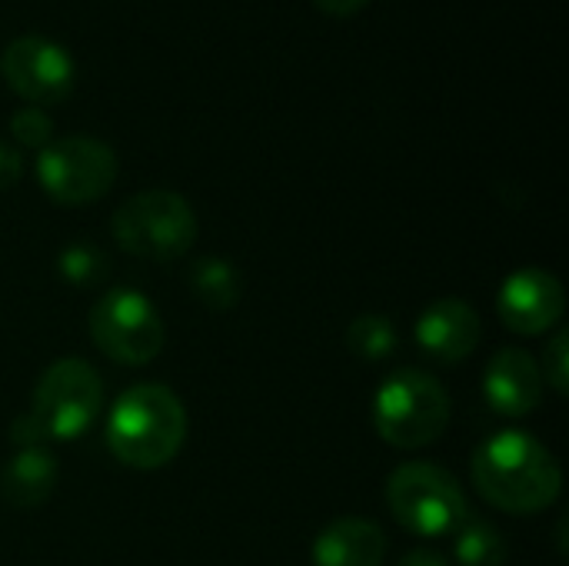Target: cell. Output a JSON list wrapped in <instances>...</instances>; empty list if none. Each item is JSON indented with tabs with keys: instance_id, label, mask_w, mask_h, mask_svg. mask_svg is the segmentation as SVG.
Returning a JSON list of instances; mask_svg holds the SVG:
<instances>
[{
	"instance_id": "6da1fadb",
	"label": "cell",
	"mask_w": 569,
	"mask_h": 566,
	"mask_svg": "<svg viewBox=\"0 0 569 566\" xmlns=\"http://www.w3.org/2000/svg\"><path fill=\"white\" fill-rule=\"evenodd\" d=\"M477 494L517 517L550 510L563 494V470L553 450L527 430H500L487 437L470 460Z\"/></svg>"
},
{
	"instance_id": "7a4b0ae2",
	"label": "cell",
	"mask_w": 569,
	"mask_h": 566,
	"mask_svg": "<svg viewBox=\"0 0 569 566\" xmlns=\"http://www.w3.org/2000/svg\"><path fill=\"white\" fill-rule=\"evenodd\" d=\"M187 440V407L163 384L127 387L107 417L113 457L133 470L167 467Z\"/></svg>"
},
{
	"instance_id": "3957f363",
	"label": "cell",
	"mask_w": 569,
	"mask_h": 566,
	"mask_svg": "<svg viewBox=\"0 0 569 566\" xmlns=\"http://www.w3.org/2000/svg\"><path fill=\"white\" fill-rule=\"evenodd\" d=\"M453 417L447 387L427 370H397L373 394V430L397 450L437 444Z\"/></svg>"
},
{
	"instance_id": "277c9868",
	"label": "cell",
	"mask_w": 569,
	"mask_h": 566,
	"mask_svg": "<svg viewBox=\"0 0 569 566\" xmlns=\"http://www.w3.org/2000/svg\"><path fill=\"white\" fill-rule=\"evenodd\" d=\"M113 240L130 257L150 264L180 260L197 240V214L177 190H143L113 214Z\"/></svg>"
},
{
	"instance_id": "5b68a950",
	"label": "cell",
	"mask_w": 569,
	"mask_h": 566,
	"mask_svg": "<svg viewBox=\"0 0 569 566\" xmlns=\"http://www.w3.org/2000/svg\"><path fill=\"white\" fill-rule=\"evenodd\" d=\"M387 507L407 534L423 540L450 537L470 517V500L460 480L450 470L427 460L400 464L390 474Z\"/></svg>"
},
{
	"instance_id": "8992f818",
	"label": "cell",
	"mask_w": 569,
	"mask_h": 566,
	"mask_svg": "<svg viewBox=\"0 0 569 566\" xmlns=\"http://www.w3.org/2000/svg\"><path fill=\"white\" fill-rule=\"evenodd\" d=\"M87 334L93 347L123 367H143L157 360L167 344V327L160 310L130 287L107 290L87 314Z\"/></svg>"
},
{
	"instance_id": "52a82bcc",
	"label": "cell",
	"mask_w": 569,
	"mask_h": 566,
	"mask_svg": "<svg viewBox=\"0 0 569 566\" xmlns=\"http://www.w3.org/2000/svg\"><path fill=\"white\" fill-rule=\"evenodd\" d=\"M100 407H103L100 374L87 360L63 357L40 374L27 414L37 420L47 440H77L90 430Z\"/></svg>"
},
{
	"instance_id": "ba28073f",
	"label": "cell",
	"mask_w": 569,
	"mask_h": 566,
	"mask_svg": "<svg viewBox=\"0 0 569 566\" xmlns=\"http://www.w3.org/2000/svg\"><path fill=\"white\" fill-rule=\"evenodd\" d=\"M37 180L53 203L80 207L100 200L117 180V153L97 137H63L50 140L37 153Z\"/></svg>"
},
{
	"instance_id": "9c48e42d",
	"label": "cell",
	"mask_w": 569,
	"mask_h": 566,
	"mask_svg": "<svg viewBox=\"0 0 569 566\" xmlns=\"http://www.w3.org/2000/svg\"><path fill=\"white\" fill-rule=\"evenodd\" d=\"M0 73L17 97H23L30 107L40 110L63 103L73 93V80H77L70 53L50 37H37V33L13 37L3 47Z\"/></svg>"
},
{
	"instance_id": "30bf717a",
	"label": "cell",
	"mask_w": 569,
	"mask_h": 566,
	"mask_svg": "<svg viewBox=\"0 0 569 566\" xmlns=\"http://www.w3.org/2000/svg\"><path fill=\"white\" fill-rule=\"evenodd\" d=\"M563 310H567L563 284L543 267L513 270L497 294L500 324L520 337H540L553 330L563 320Z\"/></svg>"
},
{
	"instance_id": "8fae6325",
	"label": "cell",
	"mask_w": 569,
	"mask_h": 566,
	"mask_svg": "<svg viewBox=\"0 0 569 566\" xmlns=\"http://www.w3.org/2000/svg\"><path fill=\"white\" fill-rule=\"evenodd\" d=\"M483 337V320L473 304L460 297H440L417 317V344L437 364H463Z\"/></svg>"
},
{
	"instance_id": "7c38bea8",
	"label": "cell",
	"mask_w": 569,
	"mask_h": 566,
	"mask_svg": "<svg viewBox=\"0 0 569 566\" xmlns=\"http://www.w3.org/2000/svg\"><path fill=\"white\" fill-rule=\"evenodd\" d=\"M483 397L500 417H530L543 400V377L533 354L520 347H500L487 364Z\"/></svg>"
},
{
	"instance_id": "4fadbf2b",
	"label": "cell",
	"mask_w": 569,
	"mask_h": 566,
	"mask_svg": "<svg viewBox=\"0 0 569 566\" xmlns=\"http://www.w3.org/2000/svg\"><path fill=\"white\" fill-rule=\"evenodd\" d=\"M387 534L363 517H340L313 540V566H383Z\"/></svg>"
},
{
	"instance_id": "5bb4252c",
	"label": "cell",
	"mask_w": 569,
	"mask_h": 566,
	"mask_svg": "<svg viewBox=\"0 0 569 566\" xmlns=\"http://www.w3.org/2000/svg\"><path fill=\"white\" fill-rule=\"evenodd\" d=\"M57 474V457L47 447H23L0 470V497L17 510H33L50 500Z\"/></svg>"
},
{
	"instance_id": "9a60e30c",
	"label": "cell",
	"mask_w": 569,
	"mask_h": 566,
	"mask_svg": "<svg viewBox=\"0 0 569 566\" xmlns=\"http://www.w3.org/2000/svg\"><path fill=\"white\" fill-rule=\"evenodd\" d=\"M453 557L460 566H503L510 560V544L503 530L483 517H467L453 534Z\"/></svg>"
},
{
	"instance_id": "2e32d148",
	"label": "cell",
	"mask_w": 569,
	"mask_h": 566,
	"mask_svg": "<svg viewBox=\"0 0 569 566\" xmlns=\"http://www.w3.org/2000/svg\"><path fill=\"white\" fill-rule=\"evenodd\" d=\"M190 287H193L197 300L210 310H230V307H237V300L243 294L240 270L223 257L197 260V267L190 274Z\"/></svg>"
},
{
	"instance_id": "e0dca14e",
	"label": "cell",
	"mask_w": 569,
	"mask_h": 566,
	"mask_svg": "<svg viewBox=\"0 0 569 566\" xmlns=\"http://www.w3.org/2000/svg\"><path fill=\"white\" fill-rule=\"evenodd\" d=\"M397 344H400L397 327L383 314H363L347 327V347L363 360H373V364L387 360V357H393Z\"/></svg>"
},
{
	"instance_id": "ac0fdd59",
	"label": "cell",
	"mask_w": 569,
	"mask_h": 566,
	"mask_svg": "<svg viewBox=\"0 0 569 566\" xmlns=\"http://www.w3.org/2000/svg\"><path fill=\"white\" fill-rule=\"evenodd\" d=\"M57 267H60V277L70 280L73 287H93L107 277V254L93 244H70L67 250H60L57 257Z\"/></svg>"
},
{
	"instance_id": "d6986e66",
	"label": "cell",
	"mask_w": 569,
	"mask_h": 566,
	"mask_svg": "<svg viewBox=\"0 0 569 566\" xmlns=\"http://www.w3.org/2000/svg\"><path fill=\"white\" fill-rule=\"evenodd\" d=\"M10 133L20 147L30 150H43L53 140V120L40 110V107H20L10 117Z\"/></svg>"
},
{
	"instance_id": "ffe728a7",
	"label": "cell",
	"mask_w": 569,
	"mask_h": 566,
	"mask_svg": "<svg viewBox=\"0 0 569 566\" xmlns=\"http://www.w3.org/2000/svg\"><path fill=\"white\" fill-rule=\"evenodd\" d=\"M540 367V377L543 384H550L560 397L569 394V334L567 330H557L543 350V360L537 364Z\"/></svg>"
},
{
	"instance_id": "44dd1931",
	"label": "cell",
	"mask_w": 569,
	"mask_h": 566,
	"mask_svg": "<svg viewBox=\"0 0 569 566\" xmlns=\"http://www.w3.org/2000/svg\"><path fill=\"white\" fill-rule=\"evenodd\" d=\"M20 177H23V157H20V150L0 143V193L10 190V187H17Z\"/></svg>"
},
{
	"instance_id": "7402d4cb",
	"label": "cell",
	"mask_w": 569,
	"mask_h": 566,
	"mask_svg": "<svg viewBox=\"0 0 569 566\" xmlns=\"http://www.w3.org/2000/svg\"><path fill=\"white\" fill-rule=\"evenodd\" d=\"M10 440L17 444V450H23V447H43V434H40V427H37V420L30 417V414H23V417H17L13 420V427H10Z\"/></svg>"
},
{
	"instance_id": "603a6c76",
	"label": "cell",
	"mask_w": 569,
	"mask_h": 566,
	"mask_svg": "<svg viewBox=\"0 0 569 566\" xmlns=\"http://www.w3.org/2000/svg\"><path fill=\"white\" fill-rule=\"evenodd\" d=\"M313 3H317L327 17H340V20H343V17H353L357 10H363L370 0H313Z\"/></svg>"
},
{
	"instance_id": "cb8c5ba5",
	"label": "cell",
	"mask_w": 569,
	"mask_h": 566,
	"mask_svg": "<svg viewBox=\"0 0 569 566\" xmlns=\"http://www.w3.org/2000/svg\"><path fill=\"white\" fill-rule=\"evenodd\" d=\"M400 566H453L443 554H437V550H413V554H407Z\"/></svg>"
}]
</instances>
